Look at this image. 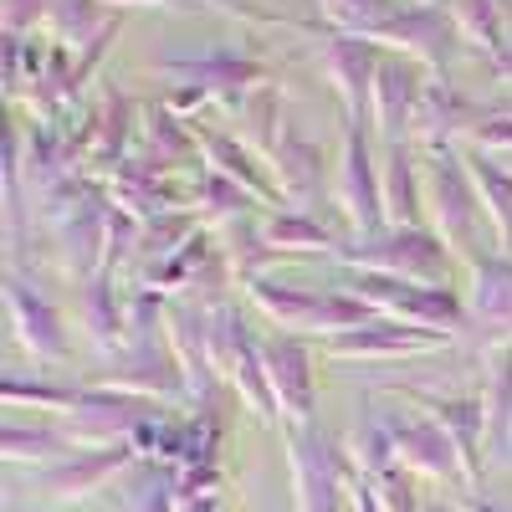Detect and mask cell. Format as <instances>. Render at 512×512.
Returning a JSON list of instances; mask_svg holds the SVG:
<instances>
[{
	"label": "cell",
	"instance_id": "3",
	"mask_svg": "<svg viewBox=\"0 0 512 512\" xmlns=\"http://www.w3.org/2000/svg\"><path fill=\"white\" fill-rule=\"evenodd\" d=\"M272 379H277V390L292 400L297 415H308V369H303V354L297 349H272Z\"/></svg>",
	"mask_w": 512,
	"mask_h": 512
},
{
	"label": "cell",
	"instance_id": "5",
	"mask_svg": "<svg viewBox=\"0 0 512 512\" xmlns=\"http://www.w3.org/2000/svg\"><path fill=\"white\" fill-rule=\"evenodd\" d=\"M359 512H384V507H379V497H374V492H369V487H364V492H359Z\"/></svg>",
	"mask_w": 512,
	"mask_h": 512
},
{
	"label": "cell",
	"instance_id": "2",
	"mask_svg": "<svg viewBox=\"0 0 512 512\" xmlns=\"http://www.w3.org/2000/svg\"><path fill=\"white\" fill-rule=\"evenodd\" d=\"M123 456L128 451H113V456H93V461H72V466H62V472H47V487L52 492H88V487H98L113 466H123Z\"/></svg>",
	"mask_w": 512,
	"mask_h": 512
},
{
	"label": "cell",
	"instance_id": "1",
	"mask_svg": "<svg viewBox=\"0 0 512 512\" xmlns=\"http://www.w3.org/2000/svg\"><path fill=\"white\" fill-rule=\"evenodd\" d=\"M297 482H303V512H333L338 456L328 441H318V436L297 441Z\"/></svg>",
	"mask_w": 512,
	"mask_h": 512
},
{
	"label": "cell",
	"instance_id": "4",
	"mask_svg": "<svg viewBox=\"0 0 512 512\" xmlns=\"http://www.w3.org/2000/svg\"><path fill=\"white\" fill-rule=\"evenodd\" d=\"M405 451L425 466V472H451V456H446L451 446H446L436 431H410V436H405Z\"/></svg>",
	"mask_w": 512,
	"mask_h": 512
}]
</instances>
